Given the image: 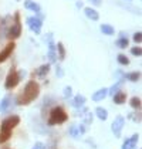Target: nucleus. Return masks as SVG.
<instances>
[{"label":"nucleus","mask_w":142,"mask_h":149,"mask_svg":"<svg viewBox=\"0 0 142 149\" xmlns=\"http://www.w3.org/2000/svg\"><path fill=\"white\" fill-rule=\"evenodd\" d=\"M38 94H40V85H38L37 81L31 80L26 84L24 91L19 95V98H17L16 102L19 104V105H29V104L33 102L36 98L38 97Z\"/></svg>","instance_id":"nucleus-1"},{"label":"nucleus","mask_w":142,"mask_h":149,"mask_svg":"<svg viewBox=\"0 0 142 149\" xmlns=\"http://www.w3.org/2000/svg\"><path fill=\"white\" fill-rule=\"evenodd\" d=\"M68 119V115L64 111L63 107H54L50 112V116H48V125H61L64 124L65 121Z\"/></svg>","instance_id":"nucleus-2"},{"label":"nucleus","mask_w":142,"mask_h":149,"mask_svg":"<svg viewBox=\"0 0 142 149\" xmlns=\"http://www.w3.org/2000/svg\"><path fill=\"white\" fill-rule=\"evenodd\" d=\"M13 24H10V27H9V30H7V37L10 38V40H16V38H19L20 34H22V23H20V13L16 12L14 13V16H13Z\"/></svg>","instance_id":"nucleus-3"},{"label":"nucleus","mask_w":142,"mask_h":149,"mask_svg":"<svg viewBox=\"0 0 142 149\" xmlns=\"http://www.w3.org/2000/svg\"><path fill=\"white\" fill-rule=\"evenodd\" d=\"M22 74L23 72H19L16 70V67H12L10 71H9V74H7V77H6V81H4L6 90H13L14 87H17V84L22 80Z\"/></svg>","instance_id":"nucleus-4"},{"label":"nucleus","mask_w":142,"mask_h":149,"mask_svg":"<svg viewBox=\"0 0 142 149\" xmlns=\"http://www.w3.org/2000/svg\"><path fill=\"white\" fill-rule=\"evenodd\" d=\"M19 122H20V116H17V115H12V116L6 118V119L1 122V131L9 132V131H12L13 128H16V126L19 125Z\"/></svg>","instance_id":"nucleus-5"},{"label":"nucleus","mask_w":142,"mask_h":149,"mask_svg":"<svg viewBox=\"0 0 142 149\" xmlns=\"http://www.w3.org/2000/svg\"><path fill=\"white\" fill-rule=\"evenodd\" d=\"M41 17H43V16H40V17H29V19H27L29 27L34 31L36 34H40V30H41V26H43Z\"/></svg>","instance_id":"nucleus-6"},{"label":"nucleus","mask_w":142,"mask_h":149,"mask_svg":"<svg viewBox=\"0 0 142 149\" xmlns=\"http://www.w3.org/2000/svg\"><path fill=\"white\" fill-rule=\"evenodd\" d=\"M14 48H16V43H14V41L7 43V46L0 51V64H1V63H4L7 58L12 56V53L14 51Z\"/></svg>","instance_id":"nucleus-7"},{"label":"nucleus","mask_w":142,"mask_h":149,"mask_svg":"<svg viewBox=\"0 0 142 149\" xmlns=\"http://www.w3.org/2000/svg\"><path fill=\"white\" fill-rule=\"evenodd\" d=\"M124 124H125L124 116L118 115V116L115 118V121L112 122V131H114L115 136H119V135H121V131H122V128H124Z\"/></svg>","instance_id":"nucleus-8"},{"label":"nucleus","mask_w":142,"mask_h":149,"mask_svg":"<svg viewBox=\"0 0 142 149\" xmlns=\"http://www.w3.org/2000/svg\"><path fill=\"white\" fill-rule=\"evenodd\" d=\"M136 142H138V135H132L129 139H127L122 145V149H135L136 148Z\"/></svg>","instance_id":"nucleus-9"},{"label":"nucleus","mask_w":142,"mask_h":149,"mask_svg":"<svg viewBox=\"0 0 142 149\" xmlns=\"http://www.w3.org/2000/svg\"><path fill=\"white\" fill-rule=\"evenodd\" d=\"M48 71H50V64H44V65H41L38 70H36L33 71V75H38V77H41V78H44L46 75L48 74Z\"/></svg>","instance_id":"nucleus-10"},{"label":"nucleus","mask_w":142,"mask_h":149,"mask_svg":"<svg viewBox=\"0 0 142 149\" xmlns=\"http://www.w3.org/2000/svg\"><path fill=\"white\" fill-rule=\"evenodd\" d=\"M24 7L29 9V10H33V12H36V13H40V10H41L40 4L34 3L33 0H26V1H24Z\"/></svg>","instance_id":"nucleus-11"},{"label":"nucleus","mask_w":142,"mask_h":149,"mask_svg":"<svg viewBox=\"0 0 142 149\" xmlns=\"http://www.w3.org/2000/svg\"><path fill=\"white\" fill-rule=\"evenodd\" d=\"M84 12H85V16H87L88 19H91V20H94V22H97V20L100 19V14H98V12H97V10H94V9H91V7L84 9Z\"/></svg>","instance_id":"nucleus-12"},{"label":"nucleus","mask_w":142,"mask_h":149,"mask_svg":"<svg viewBox=\"0 0 142 149\" xmlns=\"http://www.w3.org/2000/svg\"><path fill=\"white\" fill-rule=\"evenodd\" d=\"M106 94H108V90H106V88H101V90H98V91L93 95V100H94V101H101V100H104L106 97Z\"/></svg>","instance_id":"nucleus-13"},{"label":"nucleus","mask_w":142,"mask_h":149,"mask_svg":"<svg viewBox=\"0 0 142 149\" xmlns=\"http://www.w3.org/2000/svg\"><path fill=\"white\" fill-rule=\"evenodd\" d=\"M125 101H127V94L124 91H118L115 95H114V102L115 104L119 105V104H124Z\"/></svg>","instance_id":"nucleus-14"},{"label":"nucleus","mask_w":142,"mask_h":149,"mask_svg":"<svg viewBox=\"0 0 142 149\" xmlns=\"http://www.w3.org/2000/svg\"><path fill=\"white\" fill-rule=\"evenodd\" d=\"M128 44H129V41H128V38L125 37V34H121V37L117 40V47H119V48H127Z\"/></svg>","instance_id":"nucleus-15"},{"label":"nucleus","mask_w":142,"mask_h":149,"mask_svg":"<svg viewBox=\"0 0 142 149\" xmlns=\"http://www.w3.org/2000/svg\"><path fill=\"white\" fill-rule=\"evenodd\" d=\"M101 31L106 36H114L115 34V29H114L112 26H109V24H102V26H101Z\"/></svg>","instance_id":"nucleus-16"},{"label":"nucleus","mask_w":142,"mask_h":149,"mask_svg":"<svg viewBox=\"0 0 142 149\" xmlns=\"http://www.w3.org/2000/svg\"><path fill=\"white\" fill-rule=\"evenodd\" d=\"M125 78L129 80V81H139V78H141V72H139V71L128 72V74H125Z\"/></svg>","instance_id":"nucleus-17"},{"label":"nucleus","mask_w":142,"mask_h":149,"mask_svg":"<svg viewBox=\"0 0 142 149\" xmlns=\"http://www.w3.org/2000/svg\"><path fill=\"white\" fill-rule=\"evenodd\" d=\"M131 107L134 108V109H136V111H139L141 109V98L139 97H134V98H131Z\"/></svg>","instance_id":"nucleus-18"},{"label":"nucleus","mask_w":142,"mask_h":149,"mask_svg":"<svg viewBox=\"0 0 142 149\" xmlns=\"http://www.w3.org/2000/svg\"><path fill=\"white\" fill-rule=\"evenodd\" d=\"M10 138H12V131H9V132L0 131V143H4V142H7Z\"/></svg>","instance_id":"nucleus-19"},{"label":"nucleus","mask_w":142,"mask_h":149,"mask_svg":"<svg viewBox=\"0 0 142 149\" xmlns=\"http://www.w3.org/2000/svg\"><path fill=\"white\" fill-rule=\"evenodd\" d=\"M84 102H85V98H84L83 95H77V97H74V101H72V105L74 107H83Z\"/></svg>","instance_id":"nucleus-20"},{"label":"nucleus","mask_w":142,"mask_h":149,"mask_svg":"<svg viewBox=\"0 0 142 149\" xmlns=\"http://www.w3.org/2000/svg\"><path fill=\"white\" fill-rule=\"evenodd\" d=\"M97 116H98L100 119L105 121L106 118H108V112H106V109L101 108V107H98V108H97Z\"/></svg>","instance_id":"nucleus-21"},{"label":"nucleus","mask_w":142,"mask_h":149,"mask_svg":"<svg viewBox=\"0 0 142 149\" xmlns=\"http://www.w3.org/2000/svg\"><path fill=\"white\" fill-rule=\"evenodd\" d=\"M56 50H58V58L60 60H64V58H65V48L63 46V43H57Z\"/></svg>","instance_id":"nucleus-22"},{"label":"nucleus","mask_w":142,"mask_h":149,"mask_svg":"<svg viewBox=\"0 0 142 149\" xmlns=\"http://www.w3.org/2000/svg\"><path fill=\"white\" fill-rule=\"evenodd\" d=\"M10 101H12L10 95L4 97V100H3V101H1V104H0V109H1V111H6V109L9 108V105H10Z\"/></svg>","instance_id":"nucleus-23"},{"label":"nucleus","mask_w":142,"mask_h":149,"mask_svg":"<svg viewBox=\"0 0 142 149\" xmlns=\"http://www.w3.org/2000/svg\"><path fill=\"white\" fill-rule=\"evenodd\" d=\"M56 46H50V50H48V58L51 61H56L57 60V56H56Z\"/></svg>","instance_id":"nucleus-24"},{"label":"nucleus","mask_w":142,"mask_h":149,"mask_svg":"<svg viewBox=\"0 0 142 149\" xmlns=\"http://www.w3.org/2000/svg\"><path fill=\"white\" fill-rule=\"evenodd\" d=\"M117 60H118V63L121 64V65H128V64H129V60H128V57H125L124 54H119Z\"/></svg>","instance_id":"nucleus-25"},{"label":"nucleus","mask_w":142,"mask_h":149,"mask_svg":"<svg viewBox=\"0 0 142 149\" xmlns=\"http://www.w3.org/2000/svg\"><path fill=\"white\" fill-rule=\"evenodd\" d=\"M131 54H134V56L139 57V56L142 54V48L141 47H132V48H131Z\"/></svg>","instance_id":"nucleus-26"},{"label":"nucleus","mask_w":142,"mask_h":149,"mask_svg":"<svg viewBox=\"0 0 142 149\" xmlns=\"http://www.w3.org/2000/svg\"><path fill=\"white\" fill-rule=\"evenodd\" d=\"M134 41H135V43H141L142 41V33L141 31H136V33L134 34Z\"/></svg>","instance_id":"nucleus-27"},{"label":"nucleus","mask_w":142,"mask_h":149,"mask_svg":"<svg viewBox=\"0 0 142 149\" xmlns=\"http://www.w3.org/2000/svg\"><path fill=\"white\" fill-rule=\"evenodd\" d=\"M121 84H122V82H117V84H115V85H114V87L111 88V94H112V95H114V92H115V94L118 92L119 87H121Z\"/></svg>","instance_id":"nucleus-28"},{"label":"nucleus","mask_w":142,"mask_h":149,"mask_svg":"<svg viewBox=\"0 0 142 149\" xmlns=\"http://www.w3.org/2000/svg\"><path fill=\"white\" fill-rule=\"evenodd\" d=\"M70 132H71V136H74V138L78 136V131H77V128H75V126H72V128H71Z\"/></svg>","instance_id":"nucleus-29"},{"label":"nucleus","mask_w":142,"mask_h":149,"mask_svg":"<svg viewBox=\"0 0 142 149\" xmlns=\"http://www.w3.org/2000/svg\"><path fill=\"white\" fill-rule=\"evenodd\" d=\"M33 149H46V146H44V145H43L41 142H37V143L34 145V148H33Z\"/></svg>","instance_id":"nucleus-30"},{"label":"nucleus","mask_w":142,"mask_h":149,"mask_svg":"<svg viewBox=\"0 0 142 149\" xmlns=\"http://www.w3.org/2000/svg\"><path fill=\"white\" fill-rule=\"evenodd\" d=\"M64 95H65V97H70V95H71V88H70V87H67V88H65Z\"/></svg>","instance_id":"nucleus-31"},{"label":"nucleus","mask_w":142,"mask_h":149,"mask_svg":"<svg viewBox=\"0 0 142 149\" xmlns=\"http://www.w3.org/2000/svg\"><path fill=\"white\" fill-rule=\"evenodd\" d=\"M93 4H95V6H100L101 3H102V0H90Z\"/></svg>","instance_id":"nucleus-32"},{"label":"nucleus","mask_w":142,"mask_h":149,"mask_svg":"<svg viewBox=\"0 0 142 149\" xmlns=\"http://www.w3.org/2000/svg\"><path fill=\"white\" fill-rule=\"evenodd\" d=\"M77 7H83V1H81V0L77 1Z\"/></svg>","instance_id":"nucleus-33"},{"label":"nucleus","mask_w":142,"mask_h":149,"mask_svg":"<svg viewBox=\"0 0 142 149\" xmlns=\"http://www.w3.org/2000/svg\"><path fill=\"white\" fill-rule=\"evenodd\" d=\"M50 149H57V148H56V146H51V148H50Z\"/></svg>","instance_id":"nucleus-34"},{"label":"nucleus","mask_w":142,"mask_h":149,"mask_svg":"<svg viewBox=\"0 0 142 149\" xmlns=\"http://www.w3.org/2000/svg\"><path fill=\"white\" fill-rule=\"evenodd\" d=\"M6 149H9V148H6Z\"/></svg>","instance_id":"nucleus-35"}]
</instances>
